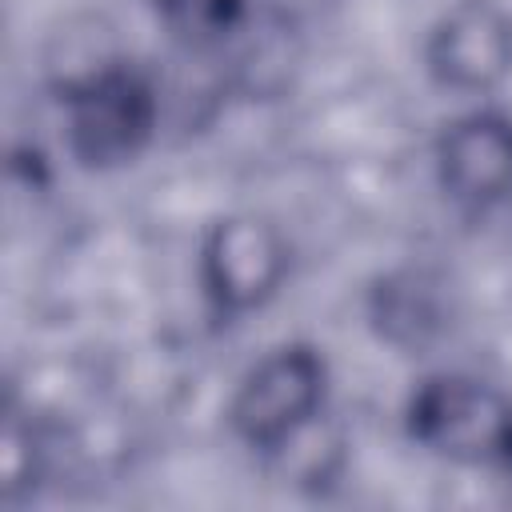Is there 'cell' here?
Returning a JSON list of instances; mask_svg holds the SVG:
<instances>
[{"mask_svg": "<svg viewBox=\"0 0 512 512\" xmlns=\"http://www.w3.org/2000/svg\"><path fill=\"white\" fill-rule=\"evenodd\" d=\"M64 148L88 172H112L144 156L164 120V92L136 60L60 96Z\"/></svg>", "mask_w": 512, "mask_h": 512, "instance_id": "3957f363", "label": "cell"}, {"mask_svg": "<svg viewBox=\"0 0 512 512\" xmlns=\"http://www.w3.org/2000/svg\"><path fill=\"white\" fill-rule=\"evenodd\" d=\"M260 4L264 0H152V12L176 48L212 56L256 28Z\"/></svg>", "mask_w": 512, "mask_h": 512, "instance_id": "9c48e42d", "label": "cell"}, {"mask_svg": "<svg viewBox=\"0 0 512 512\" xmlns=\"http://www.w3.org/2000/svg\"><path fill=\"white\" fill-rule=\"evenodd\" d=\"M404 432L436 460L496 468L512 444V396L472 372H432L404 400Z\"/></svg>", "mask_w": 512, "mask_h": 512, "instance_id": "7a4b0ae2", "label": "cell"}, {"mask_svg": "<svg viewBox=\"0 0 512 512\" xmlns=\"http://www.w3.org/2000/svg\"><path fill=\"white\" fill-rule=\"evenodd\" d=\"M424 72L452 96H492L512 80V8L452 0L424 32Z\"/></svg>", "mask_w": 512, "mask_h": 512, "instance_id": "5b68a950", "label": "cell"}, {"mask_svg": "<svg viewBox=\"0 0 512 512\" xmlns=\"http://www.w3.org/2000/svg\"><path fill=\"white\" fill-rule=\"evenodd\" d=\"M48 464V440L36 428L32 412H24L12 396L4 404V436H0V484H4V500L16 504L24 492H32L44 476Z\"/></svg>", "mask_w": 512, "mask_h": 512, "instance_id": "30bf717a", "label": "cell"}, {"mask_svg": "<svg viewBox=\"0 0 512 512\" xmlns=\"http://www.w3.org/2000/svg\"><path fill=\"white\" fill-rule=\"evenodd\" d=\"M292 272V244L276 220L260 212H228L208 224L196 256V276L208 308L220 320L260 312L280 296Z\"/></svg>", "mask_w": 512, "mask_h": 512, "instance_id": "277c9868", "label": "cell"}, {"mask_svg": "<svg viewBox=\"0 0 512 512\" xmlns=\"http://www.w3.org/2000/svg\"><path fill=\"white\" fill-rule=\"evenodd\" d=\"M496 472H500V480L512 488V444H508V452H504V460L496 464Z\"/></svg>", "mask_w": 512, "mask_h": 512, "instance_id": "8fae6325", "label": "cell"}, {"mask_svg": "<svg viewBox=\"0 0 512 512\" xmlns=\"http://www.w3.org/2000/svg\"><path fill=\"white\" fill-rule=\"evenodd\" d=\"M444 196L464 212H512V116L472 108L444 124L432 148Z\"/></svg>", "mask_w": 512, "mask_h": 512, "instance_id": "8992f818", "label": "cell"}, {"mask_svg": "<svg viewBox=\"0 0 512 512\" xmlns=\"http://www.w3.org/2000/svg\"><path fill=\"white\" fill-rule=\"evenodd\" d=\"M124 60H132L124 48H120V36L116 28L96 16V12H84V16H68L44 44V80L52 88V96L60 100L64 92L120 68Z\"/></svg>", "mask_w": 512, "mask_h": 512, "instance_id": "ba28073f", "label": "cell"}, {"mask_svg": "<svg viewBox=\"0 0 512 512\" xmlns=\"http://www.w3.org/2000/svg\"><path fill=\"white\" fill-rule=\"evenodd\" d=\"M368 320L384 344L420 356L448 332V288L428 268L384 272L368 288Z\"/></svg>", "mask_w": 512, "mask_h": 512, "instance_id": "52a82bcc", "label": "cell"}, {"mask_svg": "<svg viewBox=\"0 0 512 512\" xmlns=\"http://www.w3.org/2000/svg\"><path fill=\"white\" fill-rule=\"evenodd\" d=\"M328 384L332 372L316 344H272L240 372L224 408L228 432L260 456H280L328 416Z\"/></svg>", "mask_w": 512, "mask_h": 512, "instance_id": "6da1fadb", "label": "cell"}]
</instances>
